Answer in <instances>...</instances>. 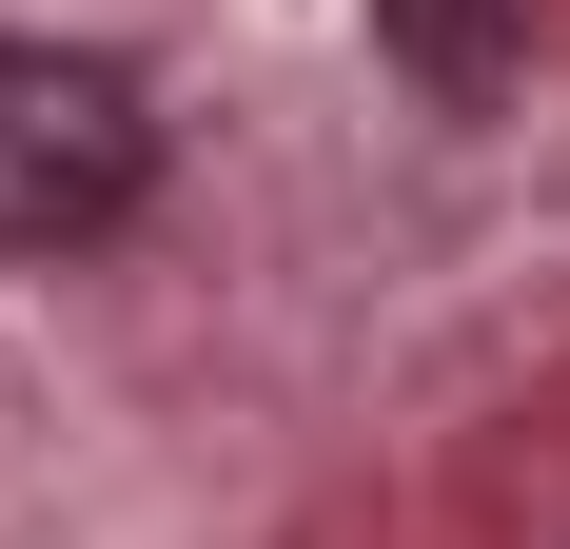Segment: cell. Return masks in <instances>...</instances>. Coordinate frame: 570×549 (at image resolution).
<instances>
[{
  "mask_svg": "<svg viewBox=\"0 0 570 549\" xmlns=\"http://www.w3.org/2000/svg\"><path fill=\"white\" fill-rule=\"evenodd\" d=\"M158 197V99L79 40H0V256H99Z\"/></svg>",
  "mask_w": 570,
  "mask_h": 549,
  "instance_id": "cell-1",
  "label": "cell"
},
{
  "mask_svg": "<svg viewBox=\"0 0 570 549\" xmlns=\"http://www.w3.org/2000/svg\"><path fill=\"white\" fill-rule=\"evenodd\" d=\"M374 40H394V79L433 118H492L531 79V0H374Z\"/></svg>",
  "mask_w": 570,
  "mask_h": 549,
  "instance_id": "cell-2",
  "label": "cell"
}]
</instances>
